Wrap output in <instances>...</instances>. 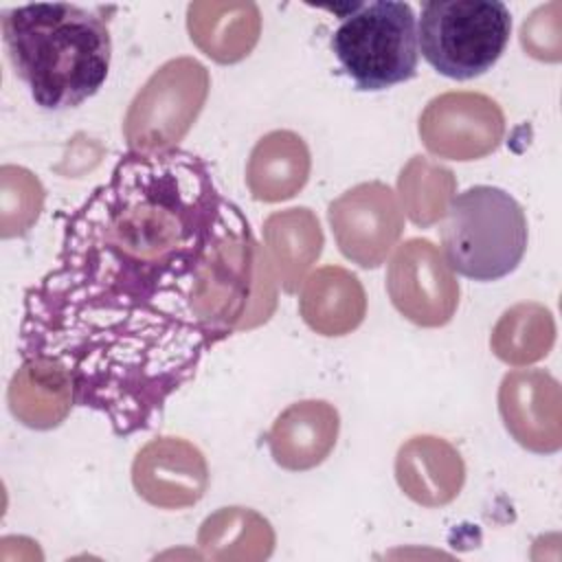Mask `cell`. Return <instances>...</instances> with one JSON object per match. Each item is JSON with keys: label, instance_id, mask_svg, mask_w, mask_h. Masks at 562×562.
<instances>
[{"label": "cell", "instance_id": "5", "mask_svg": "<svg viewBox=\"0 0 562 562\" xmlns=\"http://www.w3.org/2000/svg\"><path fill=\"white\" fill-rule=\"evenodd\" d=\"M512 35V13L498 0H430L422 4V57L443 77L468 81L487 72Z\"/></svg>", "mask_w": 562, "mask_h": 562}, {"label": "cell", "instance_id": "3", "mask_svg": "<svg viewBox=\"0 0 562 562\" xmlns=\"http://www.w3.org/2000/svg\"><path fill=\"white\" fill-rule=\"evenodd\" d=\"M446 266L472 281H498L527 252V217L505 189L474 184L457 193L439 226Z\"/></svg>", "mask_w": 562, "mask_h": 562}, {"label": "cell", "instance_id": "1", "mask_svg": "<svg viewBox=\"0 0 562 562\" xmlns=\"http://www.w3.org/2000/svg\"><path fill=\"white\" fill-rule=\"evenodd\" d=\"M252 246L246 217L198 154H123L24 296V369L105 415L119 437L149 428L231 334L237 316L211 299L235 310Z\"/></svg>", "mask_w": 562, "mask_h": 562}, {"label": "cell", "instance_id": "2", "mask_svg": "<svg viewBox=\"0 0 562 562\" xmlns=\"http://www.w3.org/2000/svg\"><path fill=\"white\" fill-rule=\"evenodd\" d=\"M0 22L11 66L37 105L77 108L103 86L112 40L101 9L40 2L7 9Z\"/></svg>", "mask_w": 562, "mask_h": 562}, {"label": "cell", "instance_id": "4", "mask_svg": "<svg viewBox=\"0 0 562 562\" xmlns=\"http://www.w3.org/2000/svg\"><path fill=\"white\" fill-rule=\"evenodd\" d=\"M325 9L340 18L331 50L358 90H386L417 75V18L411 4L369 0Z\"/></svg>", "mask_w": 562, "mask_h": 562}]
</instances>
